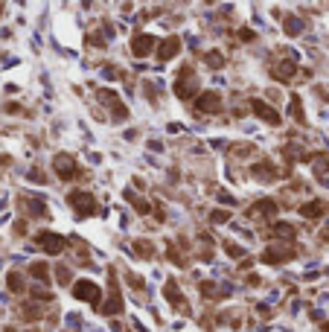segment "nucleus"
<instances>
[{
    "label": "nucleus",
    "mask_w": 329,
    "mask_h": 332,
    "mask_svg": "<svg viewBox=\"0 0 329 332\" xmlns=\"http://www.w3.org/2000/svg\"><path fill=\"white\" fill-rule=\"evenodd\" d=\"M67 201H70L73 213L79 216V219H88L90 213H96V198L90 196V192L76 189V192H70V196H67Z\"/></svg>",
    "instance_id": "f257e3e1"
},
{
    "label": "nucleus",
    "mask_w": 329,
    "mask_h": 332,
    "mask_svg": "<svg viewBox=\"0 0 329 332\" xmlns=\"http://www.w3.org/2000/svg\"><path fill=\"white\" fill-rule=\"evenodd\" d=\"M73 297H76V300H88V303L99 306L102 288H99L96 283H90V280H79V283H73Z\"/></svg>",
    "instance_id": "f03ea898"
},
{
    "label": "nucleus",
    "mask_w": 329,
    "mask_h": 332,
    "mask_svg": "<svg viewBox=\"0 0 329 332\" xmlns=\"http://www.w3.org/2000/svg\"><path fill=\"white\" fill-rule=\"evenodd\" d=\"M53 169H55V175H59L62 181H73L76 175H79V166H76V161H73L70 154H55Z\"/></svg>",
    "instance_id": "7ed1b4c3"
},
{
    "label": "nucleus",
    "mask_w": 329,
    "mask_h": 332,
    "mask_svg": "<svg viewBox=\"0 0 329 332\" xmlns=\"http://www.w3.org/2000/svg\"><path fill=\"white\" fill-rule=\"evenodd\" d=\"M96 99H99V102H105V105H111V111H114L117 120H125V117H128V108L123 105V99L117 96L114 90H108V88H105V90H96Z\"/></svg>",
    "instance_id": "20e7f679"
},
{
    "label": "nucleus",
    "mask_w": 329,
    "mask_h": 332,
    "mask_svg": "<svg viewBox=\"0 0 329 332\" xmlns=\"http://www.w3.org/2000/svg\"><path fill=\"white\" fill-rule=\"evenodd\" d=\"M38 245H41V251H47L50 257H55V253L64 251V236L59 233H50V230H44V233H38Z\"/></svg>",
    "instance_id": "39448f33"
},
{
    "label": "nucleus",
    "mask_w": 329,
    "mask_h": 332,
    "mask_svg": "<svg viewBox=\"0 0 329 332\" xmlns=\"http://www.w3.org/2000/svg\"><path fill=\"white\" fill-rule=\"evenodd\" d=\"M259 260L268 262V265H274V262H288V260H294V248L292 245H274V248H268Z\"/></svg>",
    "instance_id": "423d86ee"
},
{
    "label": "nucleus",
    "mask_w": 329,
    "mask_h": 332,
    "mask_svg": "<svg viewBox=\"0 0 329 332\" xmlns=\"http://www.w3.org/2000/svg\"><path fill=\"white\" fill-rule=\"evenodd\" d=\"M196 108L201 114H219V111H222V96L213 93V90H207V93H201V96L196 99Z\"/></svg>",
    "instance_id": "0eeeda50"
},
{
    "label": "nucleus",
    "mask_w": 329,
    "mask_h": 332,
    "mask_svg": "<svg viewBox=\"0 0 329 332\" xmlns=\"http://www.w3.org/2000/svg\"><path fill=\"white\" fill-rule=\"evenodd\" d=\"M250 108H254V114H257L259 120H265L268 126H280V111H274L268 102H262V99H254V102H250Z\"/></svg>",
    "instance_id": "6e6552de"
},
{
    "label": "nucleus",
    "mask_w": 329,
    "mask_h": 332,
    "mask_svg": "<svg viewBox=\"0 0 329 332\" xmlns=\"http://www.w3.org/2000/svg\"><path fill=\"white\" fill-rule=\"evenodd\" d=\"M277 210H280V204H277V201L262 198V201H257V204L248 210V216H250V219H271V216H277Z\"/></svg>",
    "instance_id": "1a4fd4ad"
},
{
    "label": "nucleus",
    "mask_w": 329,
    "mask_h": 332,
    "mask_svg": "<svg viewBox=\"0 0 329 332\" xmlns=\"http://www.w3.org/2000/svg\"><path fill=\"white\" fill-rule=\"evenodd\" d=\"M187 76H192V70L184 67V70H181V79L175 82V96H178V99H189L192 93H196V85H192V79L187 82Z\"/></svg>",
    "instance_id": "9d476101"
},
{
    "label": "nucleus",
    "mask_w": 329,
    "mask_h": 332,
    "mask_svg": "<svg viewBox=\"0 0 329 332\" xmlns=\"http://www.w3.org/2000/svg\"><path fill=\"white\" fill-rule=\"evenodd\" d=\"M151 50H154V38L146 35V32H140V35H134L131 41V53L137 55V58H143V55H149Z\"/></svg>",
    "instance_id": "9b49d317"
},
{
    "label": "nucleus",
    "mask_w": 329,
    "mask_h": 332,
    "mask_svg": "<svg viewBox=\"0 0 329 332\" xmlns=\"http://www.w3.org/2000/svg\"><path fill=\"white\" fill-rule=\"evenodd\" d=\"M178 53H181V38H166V41L158 47V58H160V62H169V58H175Z\"/></svg>",
    "instance_id": "f8f14e48"
},
{
    "label": "nucleus",
    "mask_w": 329,
    "mask_h": 332,
    "mask_svg": "<svg viewBox=\"0 0 329 332\" xmlns=\"http://www.w3.org/2000/svg\"><path fill=\"white\" fill-rule=\"evenodd\" d=\"M163 297H166L175 309H181V306H184V297H181V288H178V283H175V280H166V283H163Z\"/></svg>",
    "instance_id": "ddd939ff"
},
{
    "label": "nucleus",
    "mask_w": 329,
    "mask_h": 332,
    "mask_svg": "<svg viewBox=\"0 0 329 332\" xmlns=\"http://www.w3.org/2000/svg\"><path fill=\"white\" fill-rule=\"evenodd\" d=\"M111 286H114V288H111V300L99 306V312H102V315H117L120 309H123V300H120V295H117V280L114 277H111Z\"/></svg>",
    "instance_id": "4468645a"
},
{
    "label": "nucleus",
    "mask_w": 329,
    "mask_h": 332,
    "mask_svg": "<svg viewBox=\"0 0 329 332\" xmlns=\"http://www.w3.org/2000/svg\"><path fill=\"white\" fill-rule=\"evenodd\" d=\"M294 73H297V64H294V62H280V64H274V67H271V76H274V79H280V82H288Z\"/></svg>",
    "instance_id": "2eb2a0df"
},
{
    "label": "nucleus",
    "mask_w": 329,
    "mask_h": 332,
    "mask_svg": "<svg viewBox=\"0 0 329 332\" xmlns=\"http://www.w3.org/2000/svg\"><path fill=\"white\" fill-rule=\"evenodd\" d=\"M329 210V204L326 201H309V204H303L300 207V213L306 216V219H320V216Z\"/></svg>",
    "instance_id": "dca6fc26"
},
{
    "label": "nucleus",
    "mask_w": 329,
    "mask_h": 332,
    "mask_svg": "<svg viewBox=\"0 0 329 332\" xmlns=\"http://www.w3.org/2000/svg\"><path fill=\"white\" fill-rule=\"evenodd\" d=\"M24 207H27L29 216H44L47 213L44 198H38V196H27V198H24Z\"/></svg>",
    "instance_id": "f3484780"
},
{
    "label": "nucleus",
    "mask_w": 329,
    "mask_h": 332,
    "mask_svg": "<svg viewBox=\"0 0 329 332\" xmlns=\"http://www.w3.org/2000/svg\"><path fill=\"white\" fill-rule=\"evenodd\" d=\"M254 175H257V181H274L277 178V169L274 166H271V163L268 161H262V163H257V166H254Z\"/></svg>",
    "instance_id": "a211bd4d"
},
{
    "label": "nucleus",
    "mask_w": 329,
    "mask_h": 332,
    "mask_svg": "<svg viewBox=\"0 0 329 332\" xmlns=\"http://www.w3.org/2000/svg\"><path fill=\"white\" fill-rule=\"evenodd\" d=\"M24 286H27V283H24V274H21V271H9V274H6V288H9L12 295H21Z\"/></svg>",
    "instance_id": "6ab92c4d"
},
{
    "label": "nucleus",
    "mask_w": 329,
    "mask_h": 332,
    "mask_svg": "<svg viewBox=\"0 0 329 332\" xmlns=\"http://www.w3.org/2000/svg\"><path fill=\"white\" fill-rule=\"evenodd\" d=\"M29 274H32V280H38V283H50V268H47V262H32V265H29Z\"/></svg>",
    "instance_id": "aec40b11"
},
{
    "label": "nucleus",
    "mask_w": 329,
    "mask_h": 332,
    "mask_svg": "<svg viewBox=\"0 0 329 332\" xmlns=\"http://www.w3.org/2000/svg\"><path fill=\"white\" fill-rule=\"evenodd\" d=\"M134 251H137V257H143V260H151V257H154V245H151L149 239H137V242H134Z\"/></svg>",
    "instance_id": "412c9836"
},
{
    "label": "nucleus",
    "mask_w": 329,
    "mask_h": 332,
    "mask_svg": "<svg viewBox=\"0 0 329 332\" xmlns=\"http://www.w3.org/2000/svg\"><path fill=\"white\" fill-rule=\"evenodd\" d=\"M283 29L288 32V35H297V32L303 29V21L294 18V15H285V18H283Z\"/></svg>",
    "instance_id": "4be33fe9"
},
{
    "label": "nucleus",
    "mask_w": 329,
    "mask_h": 332,
    "mask_svg": "<svg viewBox=\"0 0 329 332\" xmlns=\"http://www.w3.org/2000/svg\"><path fill=\"white\" fill-rule=\"evenodd\" d=\"M271 233H274V236H280V239H294V236H297V230H294L292 225H285V222H280V225H274V227H271Z\"/></svg>",
    "instance_id": "5701e85b"
},
{
    "label": "nucleus",
    "mask_w": 329,
    "mask_h": 332,
    "mask_svg": "<svg viewBox=\"0 0 329 332\" xmlns=\"http://www.w3.org/2000/svg\"><path fill=\"white\" fill-rule=\"evenodd\" d=\"M207 67H213V70H219V67H224V55L219 53V50H210V53L204 55Z\"/></svg>",
    "instance_id": "b1692460"
},
{
    "label": "nucleus",
    "mask_w": 329,
    "mask_h": 332,
    "mask_svg": "<svg viewBox=\"0 0 329 332\" xmlns=\"http://www.w3.org/2000/svg\"><path fill=\"white\" fill-rule=\"evenodd\" d=\"M292 117L297 120L300 126H303V123H306V114H303V108H300V96H297V93H294V96H292Z\"/></svg>",
    "instance_id": "393cba45"
},
{
    "label": "nucleus",
    "mask_w": 329,
    "mask_h": 332,
    "mask_svg": "<svg viewBox=\"0 0 329 332\" xmlns=\"http://www.w3.org/2000/svg\"><path fill=\"white\" fill-rule=\"evenodd\" d=\"M312 169H315V175H323V172L329 169L326 154H318V158H312Z\"/></svg>",
    "instance_id": "a878e982"
},
{
    "label": "nucleus",
    "mask_w": 329,
    "mask_h": 332,
    "mask_svg": "<svg viewBox=\"0 0 329 332\" xmlns=\"http://www.w3.org/2000/svg\"><path fill=\"white\" fill-rule=\"evenodd\" d=\"M55 280H59L62 286H67V283H70V268H64V265H59V268H55Z\"/></svg>",
    "instance_id": "bb28decb"
},
{
    "label": "nucleus",
    "mask_w": 329,
    "mask_h": 332,
    "mask_svg": "<svg viewBox=\"0 0 329 332\" xmlns=\"http://www.w3.org/2000/svg\"><path fill=\"white\" fill-rule=\"evenodd\" d=\"M24 315H27V321H38L41 318V309L35 303H29V306H24Z\"/></svg>",
    "instance_id": "cd10ccee"
},
{
    "label": "nucleus",
    "mask_w": 329,
    "mask_h": 332,
    "mask_svg": "<svg viewBox=\"0 0 329 332\" xmlns=\"http://www.w3.org/2000/svg\"><path fill=\"white\" fill-rule=\"evenodd\" d=\"M227 219H230L227 210H213V213H210V222H216V225H222V222H227Z\"/></svg>",
    "instance_id": "c85d7f7f"
},
{
    "label": "nucleus",
    "mask_w": 329,
    "mask_h": 332,
    "mask_svg": "<svg viewBox=\"0 0 329 332\" xmlns=\"http://www.w3.org/2000/svg\"><path fill=\"white\" fill-rule=\"evenodd\" d=\"M166 257H169L175 265H184V257H181L178 251H175V245H166Z\"/></svg>",
    "instance_id": "c756f323"
},
{
    "label": "nucleus",
    "mask_w": 329,
    "mask_h": 332,
    "mask_svg": "<svg viewBox=\"0 0 329 332\" xmlns=\"http://www.w3.org/2000/svg\"><path fill=\"white\" fill-rule=\"evenodd\" d=\"M131 198H134V196H131ZM134 210L146 216V213H149V210H151V204H149V201H143V198H134Z\"/></svg>",
    "instance_id": "7c9ffc66"
},
{
    "label": "nucleus",
    "mask_w": 329,
    "mask_h": 332,
    "mask_svg": "<svg viewBox=\"0 0 329 332\" xmlns=\"http://www.w3.org/2000/svg\"><path fill=\"white\" fill-rule=\"evenodd\" d=\"M32 297H35V300H41V303H44V300H53V295H50V291H47V288H32Z\"/></svg>",
    "instance_id": "2f4dec72"
},
{
    "label": "nucleus",
    "mask_w": 329,
    "mask_h": 332,
    "mask_svg": "<svg viewBox=\"0 0 329 332\" xmlns=\"http://www.w3.org/2000/svg\"><path fill=\"white\" fill-rule=\"evenodd\" d=\"M224 248H227V253H230L233 260H236V257H242V253H245V248H239V245H236V242H227V245H224Z\"/></svg>",
    "instance_id": "473e14b6"
},
{
    "label": "nucleus",
    "mask_w": 329,
    "mask_h": 332,
    "mask_svg": "<svg viewBox=\"0 0 329 332\" xmlns=\"http://www.w3.org/2000/svg\"><path fill=\"white\" fill-rule=\"evenodd\" d=\"M29 181H32V184H44V172H41V169H32V172H29Z\"/></svg>",
    "instance_id": "72a5a7b5"
},
{
    "label": "nucleus",
    "mask_w": 329,
    "mask_h": 332,
    "mask_svg": "<svg viewBox=\"0 0 329 332\" xmlns=\"http://www.w3.org/2000/svg\"><path fill=\"white\" fill-rule=\"evenodd\" d=\"M248 152H254V146H233V154L236 158H245Z\"/></svg>",
    "instance_id": "f704fd0d"
},
{
    "label": "nucleus",
    "mask_w": 329,
    "mask_h": 332,
    "mask_svg": "<svg viewBox=\"0 0 329 332\" xmlns=\"http://www.w3.org/2000/svg\"><path fill=\"white\" fill-rule=\"evenodd\" d=\"M254 38H257V35H254V29H248V27L239 29V41H254Z\"/></svg>",
    "instance_id": "c9c22d12"
},
{
    "label": "nucleus",
    "mask_w": 329,
    "mask_h": 332,
    "mask_svg": "<svg viewBox=\"0 0 329 332\" xmlns=\"http://www.w3.org/2000/svg\"><path fill=\"white\" fill-rule=\"evenodd\" d=\"M201 291H204V297H213L216 295V286H213V283H201Z\"/></svg>",
    "instance_id": "e433bc0d"
},
{
    "label": "nucleus",
    "mask_w": 329,
    "mask_h": 332,
    "mask_svg": "<svg viewBox=\"0 0 329 332\" xmlns=\"http://www.w3.org/2000/svg\"><path fill=\"white\" fill-rule=\"evenodd\" d=\"M128 283H131L134 288H143V280H140V277H134V274H128Z\"/></svg>",
    "instance_id": "4c0bfd02"
},
{
    "label": "nucleus",
    "mask_w": 329,
    "mask_h": 332,
    "mask_svg": "<svg viewBox=\"0 0 329 332\" xmlns=\"http://www.w3.org/2000/svg\"><path fill=\"white\" fill-rule=\"evenodd\" d=\"M18 111H21L18 102H9V105H6V114H18Z\"/></svg>",
    "instance_id": "58836bf2"
},
{
    "label": "nucleus",
    "mask_w": 329,
    "mask_h": 332,
    "mask_svg": "<svg viewBox=\"0 0 329 332\" xmlns=\"http://www.w3.org/2000/svg\"><path fill=\"white\" fill-rule=\"evenodd\" d=\"M0 166H9V158H0Z\"/></svg>",
    "instance_id": "ea45409f"
},
{
    "label": "nucleus",
    "mask_w": 329,
    "mask_h": 332,
    "mask_svg": "<svg viewBox=\"0 0 329 332\" xmlns=\"http://www.w3.org/2000/svg\"><path fill=\"white\" fill-rule=\"evenodd\" d=\"M323 332H329V321H326V323H323Z\"/></svg>",
    "instance_id": "a19ab883"
}]
</instances>
